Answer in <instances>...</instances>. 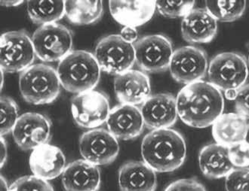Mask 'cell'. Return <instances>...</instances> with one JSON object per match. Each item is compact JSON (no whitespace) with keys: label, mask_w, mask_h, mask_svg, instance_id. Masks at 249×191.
<instances>
[{"label":"cell","mask_w":249,"mask_h":191,"mask_svg":"<svg viewBox=\"0 0 249 191\" xmlns=\"http://www.w3.org/2000/svg\"><path fill=\"white\" fill-rule=\"evenodd\" d=\"M238 113H225L212 124V136L216 143L231 147L245 141L249 123Z\"/></svg>","instance_id":"603a6c76"},{"label":"cell","mask_w":249,"mask_h":191,"mask_svg":"<svg viewBox=\"0 0 249 191\" xmlns=\"http://www.w3.org/2000/svg\"><path fill=\"white\" fill-rule=\"evenodd\" d=\"M101 180L98 166L78 159L66 166L61 181L65 191H98Z\"/></svg>","instance_id":"d6986e66"},{"label":"cell","mask_w":249,"mask_h":191,"mask_svg":"<svg viewBox=\"0 0 249 191\" xmlns=\"http://www.w3.org/2000/svg\"><path fill=\"white\" fill-rule=\"evenodd\" d=\"M229 154L235 168L249 167V144L246 141L229 147Z\"/></svg>","instance_id":"4dcf8cb0"},{"label":"cell","mask_w":249,"mask_h":191,"mask_svg":"<svg viewBox=\"0 0 249 191\" xmlns=\"http://www.w3.org/2000/svg\"><path fill=\"white\" fill-rule=\"evenodd\" d=\"M9 191H54L50 183L35 175L18 178L9 186Z\"/></svg>","instance_id":"f1b7e54d"},{"label":"cell","mask_w":249,"mask_h":191,"mask_svg":"<svg viewBox=\"0 0 249 191\" xmlns=\"http://www.w3.org/2000/svg\"><path fill=\"white\" fill-rule=\"evenodd\" d=\"M52 122L47 116L27 112L18 117L12 136L20 149L30 151L49 144L52 139Z\"/></svg>","instance_id":"4fadbf2b"},{"label":"cell","mask_w":249,"mask_h":191,"mask_svg":"<svg viewBox=\"0 0 249 191\" xmlns=\"http://www.w3.org/2000/svg\"><path fill=\"white\" fill-rule=\"evenodd\" d=\"M142 155L156 173H171L184 164L187 157L185 139L171 128L153 129L143 137Z\"/></svg>","instance_id":"7a4b0ae2"},{"label":"cell","mask_w":249,"mask_h":191,"mask_svg":"<svg viewBox=\"0 0 249 191\" xmlns=\"http://www.w3.org/2000/svg\"><path fill=\"white\" fill-rule=\"evenodd\" d=\"M120 191H155L156 172L143 161H129L119 170Z\"/></svg>","instance_id":"44dd1931"},{"label":"cell","mask_w":249,"mask_h":191,"mask_svg":"<svg viewBox=\"0 0 249 191\" xmlns=\"http://www.w3.org/2000/svg\"><path fill=\"white\" fill-rule=\"evenodd\" d=\"M29 163L34 175L49 181L62 175L65 170L66 159L58 147L49 143L33 150Z\"/></svg>","instance_id":"e0dca14e"},{"label":"cell","mask_w":249,"mask_h":191,"mask_svg":"<svg viewBox=\"0 0 249 191\" xmlns=\"http://www.w3.org/2000/svg\"><path fill=\"white\" fill-rule=\"evenodd\" d=\"M248 64H249V58H248Z\"/></svg>","instance_id":"ab89813d"},{"label":"cell","mask_w":249,"mask_h":191,"mask_svg":"<svg viewBox=\"0 0 249 191\" xmlns=\"http://www.w3.org/2000/svg\"><path fill=\"white\" fill-rule=\"evenodd\" d=\"M176 102L178 117L191 127L212 126L224 111L222 93L205 80L184 86L178 94Z\"/></svg>","instance_id":"6da1fadb"},{"label":"cell","mask_w":249,"mask_h":191,"mask_svg":"<svg viewBox=\"0 0 249 191\" xmlns=\"http://www.w3.org/2000/svg\"><path fill=\"white\" fill-rule=\"evenodd\" d=\"M140 109L145 127L152 130L172 127L178 117L176 98L172 94L150 96Z\"/></svg>","instance_id":"5bb4252c"},{"label":"cell","mask_w":249,"mask_h":191,"mask_svg":"<svg viewBox=\"0 0 249 191\" xmlns=\"http://www.w3.org/2000/svg\"><path fill=\"white\" fill-rule=\"evenodd\" d=\"M57 69L46 64H35L20 72L19 90L31 104L46 105L54 102L61 93Z\"/></svg>","instance_id":"277c9868"},{"label":"cell","mask_w":249,"mask_h":191,"mask_svg":"<svg viewBox=\"0 0 249 191\" xmlns=\"http://www.w3.org/2000/svg\"><path fill=\"white\" fill-rule=\"evenodd\" d=\"M32 42L36 56L43 62H60L72 51V32L68 27L57 23L36 29Z\"/></svg>","instance_id":"ba28073f"},{"label":"cell","mask_w":249,"mask_h":191,"mask_svg":"<svg viewBox=\"0 0 249 191\" xmlns=\"http://www.w3.org/2000/svg\"><path fill=\"white\" fill-rule=\"evenodd\" d=\"M199 165L202 174L212 179L226 178L235 169L230 158L229 148L217 143L201 148Z\"/></svg>","instance_id":"7402d4cb"},{"label":"cell","mask_w":249,"mask_h":191,"mask_svg":"<svg viewBox=\"0 0 249 191\" xmlns=\"http://www.w3.org/2000/svg\"><path fill=\"white\" fill-rule=\"evenodd\" d=\"M227 191H249V168H235L226 177Z\"/></svg>","instance_id":"f546056e"},{"label":"cell","mask_w":249,"mask_h":191,"mask_svg":"<svg viewBox=\"0 0 249 191\" xmlns=\"http://www.w3.org/2000/svg\"><path fill=\"white\" fill-rule=\"evenodd\" d=\"M206 10L212 15L217 21H236L243 16L246 9V2L243 0L238 1H206Z\"/></svg>","instance_id":"484cf974"},{"label":"cell","mask_w":249,"mask_h":191,"mask_svg":"<svg viewBox=\"0 0 249 191\" xmlns=\"http://www.w3.org/2000/svg\"><path fill=\"white\" fill-rule=\"evenodd\" d=\"M195 1H157V9L164 17L169 18L185 17L194 9Z\"/></svg>","instance_id":"83f0119b"},{"label":"cell","mask_w":249,"mask_h":191,"mask_svg":"<svg viewBox=\"0 0 249 191\" xmlns=\"http://www.w3.org/2000/svg\"><path fill=\"white\" fill-rule=\"evenodd\" d=\"M106 123L109 133L121 140L138 137L143 133L145 127L141 109L122 103L110 110Z\"/></svg>","instance_id":"2e32d148"},{"label":"cell","mask_w":249,"mask_h":191,"mask_svg":"<svg viewBox=\"0 0 249 191\" xmlns=\"http://www.w3.org/2000/svg\"><path fill=\"white\" fill-rule=\"evenodd\" d=\"M0 67L8 73L22 72L35 61L32 38L26 31H10L0 37Z\"/></svg>","instance_id":"52a82bcc"},{"label":"cell","mask_w":249,"mask_h":191,"mask_svg":"<svg viewBox=\"0 0 249 191\" xmlns=\"http://www.w3.org/2000/svg\"><path fill=\"white\" fill-rule=\"evenodd\" d=\"M66 16L76 25H88L98 21L103 14V3L98 0L65 1Z\"/></svg>","instance_id":"cb8c5ba5"},{"label":"cell","mask_w":249,"mask_h":191,"mask_svg":"<svg viewBox=\"0 0 249 191\" xmlns=\"http://www.w3.org/2000/svg\"><path fill=\"white\" fill-rule=\"evenodd\" d=\"M1 168L3 167L7 159V144L4 136H1Z\"/></svg>","instance_id":"e575fe53"},{"label":"cell","mask_w":249,"mask_h":191,"mask_svg":"<svg viewBox=\"0 0 249 191\" xmlns=\"http://www.w3.org/2000/svg\"><path fill=\"white\" fill-rule=\"evenodd\" d=\"M94 55L101 70L115 76L131 70L135 64L133 44L127 42L121 35L116 34L100 39Z\"/></svg>","instance_id":"8992f818"},{"label":"cell","mask_w":249,"mask_h":191,"mask_svg":"<svg viewBox=\"0 0 249 191\" xmlns=\"http://www.w3.org/2000/svg\"><path fill=\"white\" fill-rule=\"evenodd\" d=\"M237 95V90H228L225 91V97L228 100H235Z\"/></svg>","instance_id":"d590c367"},{"label":"cell","mask_w":249,"mask_h":191,"mask_svg":"<svg viewBox=\"0 0 249 191\" xmlns=\"http://www.w3.org/2000/svg\"><path fill=\"white\" fill-rule=\"evenodd\" d=\"M79 152L83 159L94 166L110 164L118 157L120 144L109 130L90 129L79 139Z\"/></svg>","instance_id":"7c38bea8"},{"label":"cell","mask_w":249,"mask_h":191,"mask_svg":"<svg viewBox=\"0 0 249 191\" xmlns=\"http://www.w3.org/2000/svg\"><path fill=\"white\" fill-rule=\"evenodd\" d=\"M23 1H16V0H12V1H1V5L4 6H17L20 5Z\"/></svg>","instance_id":"8d00e7d4"},{"label":"cell","mask_w":249,"mask_h":191,"mask_svg":"<svg viewBox=\"0 0 249 191\" xmlns=\"http://www.w3.org/2000/svg\"><path fill=\"white\" fill-rule=\"evenodd\" d=\"M135 64L143 72L157 73L169 68L174 50L172 41L162 34L138 39L134 44Z\"/></svg>","instance_id":"9c48e42d"},{"label":"cell","mask_w":249,"mask_h":191,"mask_svg":"<svg viewBox=\"0 0 249 191\" xmlns=\"http://www.w3.org/2000/svg\"><path fill=\"white\" fill-rule=\"evenodd\" d=\"M234 102L238 114L249 119V84H245L237 90V95Z\"/></svg>","instance_id":"d6a6232c"},{"label":"cell","mask_w":249,"mask_h":191,"mask_svg":"<svg viewBox=\"0 0 249 191\" xmlns=\"http://www.w3.org/2000/svg\"><path fill=\"white\" fill-rule=\"evenodd\" d=\"M101 72L94 54L83 50H72L57 68L63 88L75 94L94 90L99 83Z\"/></svg>","instance_id":"3957f363"},{"label":"cell","mask_w":249,"mask_h":191,"mask_svg":"<svg viewBox=\"0 0 249 191\" xmlns=\"http://www.w3.org/2000/svg\"><path fill=\"white\" fill-rule=\"evenodd\" d=\"M165 191H206L202 183L196 178H184L171 183Z\"/></svg>","instance_id":"1f68e13d"},{"label":"cell","mask_w":249,"mask_h":191,"mask_svg":"<svg viewBox=\"0 0 249 191\" xmlns=\"http://www.w3.org/2000/svg\"><path fill=\"white\" fill-rule=\"evenodd\" d=\"M109 99L101 91H86L71 99V112L78 126L85 129H96L107 122L110 112Z\"/></svg>","instance_id":"30bf717a"},{"label":"cell","mask_w":249,"mask_h":191,"mask_svg":"<svg viewBox=\"0 0 249 191\" xmlns=\"http://www.w3.org/2000/svg\"><path fill=\"white\" fill-rule=\"evenodd\" d=\"M27 10L29 17L34 23L41 24H54L65 15V1L36 0L28 1Z\"/></svg>","instance_id":"d4e9b609"},{"label":"cell","mask_w":249,"mask_h":191,"mask_svg":"<svg viewBox=\"0 0 249 191\" xmlns=\"http://www.w3.org/2000/svg\"><path fill=\"white\" fill-rule=\"evenodd\" d=\"M112 17L124 27H140L151 20L157 9V1H120L109 2Z\"/></svg>","instance_id":"ffe728a7"},{"label":"cell","mask_w":249,"mask_h":191,"mask_svg":"<svg viewBox=\"0 0 249 191\" xmlns=\"http://www.w3.org/2000/svg\"><path fill=\"white\" fill-rule=\"evenodd\" d=\"M245 141L249 144V125H248L247 132H246V139H245Z\"/></svg>","instance_id":"f35d334b"},{"label":"cell","mask_w":249,"mask_h":191,"mask_svg":"<svg viewBox=\"0 0 249 191\" xmlns=\"http://www.w3.org/2000/svg\"><path fill=\"white\" fill-rule=\"evenodd\" d=\"M217 32V21L206 9H194L182 20V37L189 43H209Z\"/></svg>","instance_id":"ac0fdd59"},{"label":"cell","mask_w":249,"mask_h":191,"mask_svg":"<svg viewBox=\"0 0 249 191\" xmlns=\"http://www.w3.org/2000/svg\"><path fill=\"white\" fill-rule=\"evenodd\" d=\"M249 64L243 54L224 52L211 60L208 68L209 82L220 91L239 90L249 77Z\"/></svg>","instance_id":"5b68a950"},{"label":"cell","mask_w":249,"mask_h":191,"mask_svg":"<svg viewBox=\"0 0 249 191\" xmlns=\"http://www.w3.org/2000/svg\"><path fill=\"white\" fill-rule=\"evenodd\" d=\"M1 191H9V187H8L6 180L2 175H1Z\"/></svg>","instance_id":"74e56055"},{"label":"cell","mask_w":249,"mask_h":191,"mask_svg":"<svg viewBox=\"0 0 249 191\" xmlns=\"http://www.w3.org/2000/svg\"><path fill=\"white\" fill-rule=\"evenodd\" d=\"M18 117V107L16 101L7 96H2L0 99L1 136H5L12 132Z\"/></svg>","instance_id":"4316f807"},{"label":"cell","mask_w":249,"mask_h":191,"mask_svg":"<svg viewBox=\"0 0 249 191\" xmlns=\"http://www.w3.org/2000/svg\"><path fill=\"white\" fill-rule=\"evenodd\" d=\"M114 91L122 104L142 105L151 96L150 78L143 71L131 69L116 76Z\"/></svg>","instance_id":"9a60e30c"},{"label":"cell","mask_w":249,"mask_h":191,"mask_svg":"<svg viewBox=\"0 0 249 191\" xmlns=\"http://www.w3.org/2000/svg\"><path fill=\"white\" fill-rule=\"evenodd\" d=\"M124 41L129 43L135 44L138 40V31L133 27H124L120 34Z\"/></svg>","instance_id":"836d02e7"},{"label":"cell","mask_w":249,"mask_h":191,"mask_svg":"<svg viewBox=\"0 0 249 191\" xmlns=\"http://www.w3.org/2000/svg\"><path fill=\"white\" fill-rule=\"evenodd\" d=\"M208 68L206 51L201 48L188 46L174 50L168 69L176 81L187 85L202 80L207 74Z\"/></svg>","instance_id":"8fae6325"}]
</instances>
